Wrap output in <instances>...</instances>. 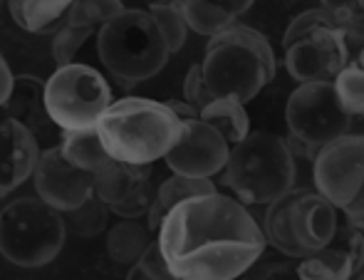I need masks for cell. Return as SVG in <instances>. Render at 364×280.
<instances>
[{
    "mask_svg": "<svg viewBox=\"0 0 364 280\" xmlns=\"http://www.w3.org/2000/svg\"><path fill=\"white\" fill-rule=\"evenodd\" d=\"M233 146L225 141L216 126L203 122L201 117L183 119V131L173 149L166 154V166L173 174L213 179L225 169Z\"/></svg>",
    "mask_w": 364,
    "mask_h": 280,
    "instance_id": "12",
    "label": "cell"
},
{
    "mask_svg": "<svg viewBox=\"0 0 364 280\" xmlns=\"http://www.w3.org/2000/svg\"><path fill=\"white\" fill-rule=\"evenodd\" d=\"M198 117L216 126L230 146L240 144L250 134V117L238 97H216L211 104L203 107Z\"/></svg>",
    "mask_w": 364,
    "mask_h": 280,
    "instance_id": "23",
    "label": "cell"
},
{
    "mask_svg": "<svg viewBox=\"0 0 364 280\" xmlns=\"http://www.w3.org/2000/svg\"><path fill=\"white\" fill-rule=\"evenodd\" d=\"M109 213H112V208L107 206L97 193H92L82 206L63 213V216H65L68 233H75V236H80V238H95L97 233H102L107 228Z\"/></svg>",
    "mask_w": 364,
    "mask_h": 280,
    "instance_id": "25",
    "label": "cell"
},
{
    "mask_svg": "<svg viewBox=\"0 0 364 280\" xmlns=\"http://www.w3.org/2000/svg\"><path fill=\"white\" fill-rule=\"evenodd\" d=\"M295 154L283 136L273 131H250L230 149L223 181L245 206H270L295 191Z\"/></svg>",
    "mask_w": 364,
    "mask_h": 280,
    "instance_id": "4",
    "label": "cell"
},
{
    "mask_svg": "<svg viewBox=\"0 0 364 280\" xmlns=\"http://www.w3.org/2000/svg\"><path fill=\"white\" fill-rule=\"evenodd\" d=\"M364 268V233L345 223L330 246L297 261L300 280H355Z\"/></svg>",
    "mask_w": 364,
    "mask_h": 280,
    "instance_id": "14",
    "label": "cell"
},
{
    "mask_svg": "<svg viewBox=\"0 0 364 280\" xmlns=\"http://www.w3.org/2000/svg\"><path fill=\"white\" fill-rule=\"evenodd\" d=\"M97 55L117 82L134 87L166 68L171 50L149 10H124L97 30Z\"/></svg>",
    "mask_w": 364,
    "mask_h": 280,
    "instance_id": "5",
    "label": "cell"
},
{
    "mask_svg": "<svg viewBox=\"0 0 364 280\" xmlns=\"http://www.w3.org/2000/svg\"><path fill=\"white\" fill-rule=\"evenodd\" d=\"M342 216H345V221L350 223V226H355L357 231L364 233V184L360 188V193L355 196V201L342 208Z\"/></svg>",
    "mask_w": 364,
    "mask_h": 280,
    "instance_id": "33",
    "label": "cell"
},
{
    "mask_svg": "<svg viewBox=\"0 0 364 280\" xmlns=\"http://www.w3.org/2000/svg\"><path fill=\"white\" fill-rule=\"evenodd\" d=\"M149 15L154 18L156 23L159 33L161 38L166 40L168 50L171 53H178L186 43V35H188V23H186V15L181 10V3H154L149 8Z\"/></svg>",
    "mask_w": 364,
    "mask_h": 280,
    "instance_id": "26",
    "label": "cell"
},
{
    "mask_svg": "<svg viewBox=\"0 0 364 280\" xmlns=\"http://www.w3.org/2000/svg\"><path fill=\"white\" fill-rule=\"evenodd\" d=\"M208 193H216V184H213L211 179L171 174L156 188V198H154V206L146 216L149 228H151L154 233H159L164 218H166L178 203L188 201V198H196V196H208Z\"/></svg>",
    "mask_w": 364,
    "mask_h": 280,
    "instance_id": "18",
    "label": "cell"
},
{
    "mask_svg": "<svg viewBox=\"0 0 364 280\" xmlns=\"http://www.w3.org/2000/svg\"><path fill=\"white\" fill-rule=\"evenodd\" d=\"M285 68L290 77L305 82H335L355 60L347 38L322 8H310L292 18L283 35Z\"/></svg>",
    "mask_w": 364,
    "mask_h": 280,
    "instance_id": "8",
    "label": "cell"
},
{
    "mask_svg": "<svg viewBox=\"0 0 364 280\" xmlns=\"http://www.w3.org/2000/svg\"><path fill=\"white\" fill-rule=\"evenodd\" d=\"M127 280H151V278H149L139 266H132L129 273H127Z\"/></svg>",
    "mask_w": 364,
    "mask_h": 280,
    "instance_id": "36",
    "label": "cell"
},
{
    "mask_svg": "<svg viewBox=\"0 0 364 280\" xmlns=\"http://www.w3.org/2000/svg\"><path fill=\"white\" fill-rule=\"evenodd\" d=\"M166 104L171 107L173 112H176L181 119H193V117H198L201 112L196 109V107H191L186 99H166Z\"/></svg>",
    "mask_w": 364,
    "mask_h": 280,
    "instance_id": "35",
    "label": "cell"
},
{
    "mask_svg": "<svg viewBox=\"0 0 364 280\" xmlns=\"http://www.w3.org/2000/svg\"><path fill=\"white\" fill-rule=\"evenodd\" d=\"M38 136L18 119L5 117L0 122V196L10 193L13 188L35 174L40 161Z\"/></svg>",
    "mask_w": 364,
    "mask_h": 280,
    "instance_id": "15",
    "label": "cell"
},
{
    "mask_svg": "<svg viewBox=\"0 0 364 280\" xmlns=\"http://www.w3.org/2000/svg\"><path fill=\"white\" fill-rule=\"evenodd\" d=\"M124 10L127 8L122 0H75L68 13V23L77 25V28L97 30L109 20L119 18Z\"/></svg>",
    "mask_w": 364,
    "mask_h": 280,
    "instance_id": "27",
    "label": "cell"
},
{
    "mask_svg": "<svg viewBox=\"0 0 364 280\" xmlns=\"http://www.w3.org/2000/svg\"><path fill=\"white\" fill-rule=\"evenodd\" d=\"M60 146H63L65 156H68L75 166L90 171V174H100L102 169H107V166L114 161L109 151H107L97 126L63 131V134H60Z\"/></svg>",
    "mask_w": 364,
    "mask_h": 280,
    "instance_id": "22",
    "label": "cell"
},
{
    "mask_svg": "<svg viewBox=\"0 0 364 280\" xmlns=\"http://www.w3.org/2000/svg\"><path fill=\"white\" fill-rule=\"evenodd\" d=\"M201 70L213 97H238L245 104L273 82L278 63L260 30L235 23L211 38Z\"/></svg>",
    "mask_w": 364,
    "mask_h": 280,
    "instance_id": "3",
    "label": "cell"
},
{
    "mask_svg": "<svg viewBox=\"0 0 364 280\" xmlns=\"http://www.w3.org/2000/svg\"><path fill=\"white\" fill-rule=\"evenodd\" d=\"M136 266H139L151 280H181V278L173 276V271L168 268L166 258H164V253H161V248H159L156 241L149 246V251L141 256V261L136 263Z\"/></svg>",
    "mask_w": 364,
    "mask_h": 280,
    "instance_id": "32",
    "label": "cell"
},
{
    "mask_svg": "<svg viewBox=\"0 0 364 280\" xmlns=\"http://www.w3.org/2000/svg\"><path fill=\"white\" fill-rule=\"evenodd\" d=\"M13 85H15V77L10 72V65L5 63V58L0 55V107L8 104L10 95H13Z\"/></svg>",
    "mask_w": 364,
    "mask_h": 280,
    "instance_id": "34",
    "label": "cell"
},
{
    "mask_svg": "<svg viewBox=\"0 0 364 280\" xmlns=\"http://www.w3.org/2000/svg\"><path fill=\"white\" fill-rule=\"evenodd\" d=\"M45 104L60 131L90 129L112 104V87L100 70L70 63L45 82Z\"/></svg>",
    "mask_w": 364,
    "mask_h": 280,
    "instance_id": "9",
    "label": "cell"
},
{
    "mask_svg": "<svg viewBox=\"0 0 364 280\" xmlns=\"http://www.w3.org/2000/svg\"><path fill=\"white\" fill-rule=\"evenodd\" d=\"M238 280H300V276H297V261L288 256H283V261L280 258L260 256Z\"/></svg>",
    "mask_w": 364,
    "mask_h": 280,
    "instance_id": "30",
    "label": "cell"
},
{
    "mask_svg": "<svg viewBox=\"0 0 364 280\" xmlns=\"http://www.w3.org/2000/svg\"><path fill=\"white\" fill-rule=\"evenodd\" d=\"M75 0H8L13 20L28 33L55 35L68 20Z\"/></svg>",
    "mask_w": 364,
    "mask_h": 280,
    "instance_id": "19",
    "label": "cell"
},
{
    "mask_svg": "<svg viewBox=\"0 0 364 280\" xmlns=\"http://www.w3.org/2000/svg\"><path fill=\"white\" fill-rule=\"evenodd\" d=\"M355 280H364V268H362V273H360V276H357Z\"/></svg>",
    "mask_w": 364,
    "mask_h": 280,
    "instance_id": "39",
    "label": "cell"
},
{
    "mask_svg": "<svg viewBox=\"0 0 364 280\" xmlns=\"http://www.w3.org/2000/svg\"><path fill=\"white\" fill-rule=\"evenodd\" d=\"M95 35V30L90 28H77V25H70L65 20V25L53 35V58L58 63V68H65L75 60V55L82 50V45Z\"/></svg>",
    "mask_w": 364,
    "mask_h": 280,
    "instance_id": "29",
    "label": "cell"
},
{
    "mask_svg": "<svg viewBox=\"0 0 364 280\" xmlns=\"http://www.w3.org/2000/svg\"><path fill=\"white\" fill-rule=\"evenodd\" d=\"M112 159L134 166H151L166 159L183 131V119L166 102L146 97H122L97 122Z\"/></svg>",
    "mask_w": 364,
    "mask_h": 280,
    "instance_id": "2",
    "label": "cell"
},
{
    "mask_svg": "<svg viewBox=\"0 0 364 280\" xmlns=\"http://www.w3.org/2000/svg\"><path fill=\"white\" fill-rule=\"evenodd\" d=\"M0 3H3V0H0Z\"/></svg>",
    "mask_w": 364,
    "mask_h": 280,
    "instance_id": "41",
    "label": "cell"
},
{
    "mask_svg": "<svg viewBox=\"0 0 364 280\" xmlns=\"http://www.w3.org/2000/svg\"><path fill=\"white\" fill-rule=\"evenodd\" d=\"M320 8L330 15V20L335 23V28L342 30V35L347 38L352 55H357L364 50V8L362 0H320Z\"/></svg>",
    "mask_w": 364,
    "mask_h": 280,
    "instance_id": "24",
    "label": "cell"
},
{
    "mask_svg": "<svg viewBox=\"0 0 364 280\" xmlns=\"http://www.w3.org/2000/svg\"><path fill=\"white\" fill-rule=\"evenodd\" d=\"M156 241L149 223H141L139 218H124L114 223L107 233V253L119 266H136L141 256L149 251V246Z\"/></svg>",
    "mask_w": 364,
    "mask_h": 280,
    "instance_id": "21",
    "label": "cell"
},
{
    "mask_svg": "<svg viewBox=\"0 0 364 280\" xmlns=\"http://www.w3.org/2000/svg\"><path fill=\"white\" fill-rule=\"evenodd\" d=\"M35 193L58 211L68 213L95 193V174L75 166L63 146H50L40 154L33 174Z\"/></svg>",
    "mask_w": 364,
    "mask_h": 280,
    "instance_id": "13",
    "label": "cell"
},
{
    "mask_svg": "<svg viewBox=\"0 0 364 280\" xmlns=\"http://www.w3.org/2000/svg\"><path fill=\"white\" fill-rule=\"evenodd\" d=\"M253 0H181V10L193 33L216 38L233 28L235 20L248 13Z\"/></svg>",
    "mask_w": 364,
    "mask_h": 280,
    "instance_id": "16",
    "label": "cell"
},
{
    "mask_svg": "<svg viewBox=\"0 0 364 280\" xmlns=\"http://www.w3.org/2000/svg\"><path fill=\"white\" fill-rule=\"evenodd\" d=\"M337 211L340 208L327 201L320 191L295 188L285 193L265 208L263 231L268 246L295 261L322 251L340 231Z\"/></svg>",
    "mask_w": 364,
    "mask_h": 280,
    "instance_id": "6",
    "label": "cell"
},
{
    "mask_svg": "<svg viewBox=\"0 0 364 280\" xmlns=\"http://www.w3.org/2000/svg\"><path fill=\"white\" fill-rule=\"evenodd\" d=\"M362 8H364V0H362Z\"/></svg>",
    "mask_w": 364,
    "mask_h": 280,
    "instance_id": "40",
    "label": "cell"
},
{
    "mask_svg": "<svg viewBox=\"0 0 364 280\" xmlns=\"http://www.w3.org/2000/svg\"><path fill=\"white\" fill-rule=\"evenodd\" d=\"M183 99H186L191 107H196L198 112L216 99V97L211 95V90H208L206 80H203L201 63L193 65V68L186 72V80H183Z\"/></svg>",
    "mask_w": 364,
    "mask_h": 280,
    "instance_id": "31",
    "label": "cell"
},
{
    "mask_svg": "<svg viewBox=\"0 0 364 280\" xmlns=\"http://www.w3.org/2000/svg\"><path fill=\"white\" fill-rule=\"evenodd\" d=\"M154 3H181V0H154Z\"/></svg>",
    "mask_w": 364,
    "mask_h": 280,
    "instance_id": "38",
    "label": "cell"
},
{
    "mask_svg": "<svg viewBox=\"0 0 364 280\" xmlns=\"http://www.w3.org/2000/svg\"><path fill=\"white\" fill-rule=\"evenodd\" d=\"M335 90H337V97H340L342 107L347 109V114L364 122V68L357 60H352V63L337 75Z\"/></svg>",
    "mask_w": 364,
    "mask_h": 280,
    "instance_id": "28",
    "label": "cell"
},
{
    "mask_svg": "<svg viewBox=\"0 0 364 280\" xmlns=\"http://www.w3.org/2000/svg\"><path fill=\"white\" fill-rule=\"evenodd\" d=\"M68 226L63 211L40 196H23L0 211V256L20 268H43L63 251Z\"/></svg>",
    "mask_w": 364,
    "mask_h": 280,
    "instance_id": "7",
    "label": "cell"
},
{
    "mask_svg": "<svg viewBox=\"0 0 364 280\" xmlns=\"http://www.w3.org/2000/svg\"><path fill=\"white\" fill-rule=\"evenodd\" d=\"M156 243L181 280H238L268 248L245 203L218 191L178 203L164 218Z\"/></svg>",
    "mask_w": 364,
    "mask_h": 280,
    "instance_id": "1",
    "label": "cell"
},
{
    "mask_svg": "<svg viewBox=\"0 0 364 280\" xmlns=\"http://www.w3.org/2000/svg\"><path fill=\"white\" fill-rule=\"evenodd\" d=\"M285 122L292 139L315 156L330 141L352 134L355 117L342 107L335 82H305L290 95Z\"/></svg>",
    "mask_w": 364,
    "mask_h": 280,
    "instance_id": "10",
    "label": "cell"
},
{
    "mask_svg": "<svg viewBox=\"0 0 364 280\" xmlns=\"http://www.w3.org/2000/svg\"><path fill=\"white\" fill-rule=\"evenodd\" d=\"M5 109H8L10 119L23 122L35 136L48 126V122L55 124V122L50 119L48 104H45V82L33 77V75H20V77H15L13 95H10Z\"/></svg>",
    "mask_w": 364,
    "mask_h": 280,
    "instance_id": "17",
    "label": "cell"
},
{
    "mask_svg": "<svg viewBox=\"0 0 364 280\" xmlns=\"http://www.w3.org/2000/svg\"><path fill=\"white\" fill-rule=\"evenodd\" d=\"M357 63H360V65H362V68H364V50H362V53H360V55H357Z\"/></svg>",
    "mask_w": 364,
    "mask_h": 280,
    "instance_id": "37",
    "label": "cell"
},
{
    "mask_svg": "<svg viewBox=\"0 0 364 280\" xmlns=\"http://www.w3.org/2000/svg\"><path fill=\"white\" fill-rule=\"evenodd\" d=\"M149 179H151V166H134L114 159L107 169L95 174V193L112 208L146 186Z\"/></svg>",
    "mask_w": 364,
    "mask_h": 280,
    "instance_id": "20",
    "label": "cell"
},
{
    "mask_svg": "<svg viewBox=\"0 0 364 280\" xmlns=\"http://www.w3.org/2000/svg\"><path fill=\"white\" fill-rule=\"evenodd\" d=\"M312 179L320 191L337 208L355 201L364 184V134H345L330 141L312 156Z\"/></svg>",
    "mask_w": 364,
    "mask_h": 280,
    "instance_id": "11",
    "label": "cell"
}]
</instances>
